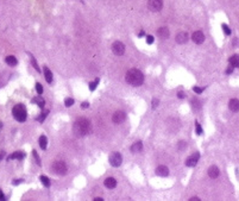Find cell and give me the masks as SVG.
Here are the masks:
<instances>
[{
    "label": "cell",
    "mask_w": 239,
    "mask_h": 201,
    "mask_svg": "<svg viewBox=\"0 0 239 201\" xmlns=\"http://www.w3.org/2000/svg\"><path fill=\"white\" fill-rule=\"evenodd\" d=\"M32 156L35 157L37 165H41V164H42V163H41V158H39V156H38V153H37V151H36V150H34V151H32Z\"/></svg>",
    "instance_id": "4316f807"
},
{
    "label": "cell",
    "mask_w": 239,
    "mask_h": 201,
    "mask_svg": "<svg viewBox=\"0 0 239 201\" xmlns=\"http://www.w3.org/2000/svg\"><path fill=\"white\" fill-rule=\"evenodd\" d=\"M148 6L152 12H159L163 7V0H148Z\"/></svg>",
    "instance_id": "5b68a950"
},
{
    "label": "cell",
    "mask_w": 239,
    "mask_h": 201,
    "mask_svg": "<svg viewBox=\"0 0 239 201\" xmlns=\"http://www.w3.org/2000/svg\"><path fill=\"white\" fill-rule=\"evenodd\" d=\"M156 175L162 176V177L168 176V175H169V169H168V167H165V165H159L158 168L156 169Z\"/></svg>",
    "instance_id": "8fae6325"
},
{
    "label": "cell",
    "mask_w": 239,
    "mask_h": 201,
    "mask_svg": "<svg viewBox=\"0 0 239 201\" xmlns=\"http://www.w3.org/2000/svg\"><path fill=\"white\" fill-rule=\"evenodd\" d=\"M158 102H159L158 99H154V100H152V108H156V107L158 106Z\"/></svg>",
    "instance_id": "d590c367"
},
{
    "label": "cell",
    "mask_w": 239,
    "mask_h": 201,
    "mask_svg": "<svg viewBox=\"0 0 239 201\" xmlns=\"http://www.w3.org/2000/svg\"><path fill=\"white\" fill-rule=\"evenodd\" d=\"M43 71H44V76H45V80L48 83H51L52 82V73L51 70L48 68V67H44L43 68Z\"/></svg>",
    "instance_id": "ac0fdd59"
},
{
    "label": "cell",
    "mask_w": 239,
    "mask_h": 201,
    "mask_svg": "<svg viewBox=\"0 0 239 201\" xmlns=\"http://www.w3.org/2000/svg\"><path fill=\"white\" fill-rule=\"evenodd\" d=\"M94 201H104V200H102L101 198H95V199H94Z\"/></svg>",
    "instance_id": "ee69618b"
},
{
    "label": "cell",
    "mask_w": 239,
    "mask_h": 201,
    "mask_svg": "<svg viewBox=\"0 0 239 201\" xmlns=\"http://www.w3.org/2000/svg\"><path fill=\"white\" fill-rule=\"evenodd\" d=\"M125 119H126V114H125V112H123V111H117L113 114V117H112V120H113L114 124H120V123L124 122Z\"/></svg>",
    "instance_id": "ba28073f"
},
{
    "label": "cell",
    "mask_w": 239,
    "mask_h": 201,
    "mask_svg": "<svg viewBox=\"0 0 239 201\" xmlns=\"http://www.w3.org/2000/svg\"><path fill=\"white\" fill-rule=\"evenodd\" d=\"M64 105L67 106V107L73 106V105H74V99H71V98H67V99L64 100Z\"/></svg>",
    "instance_id": "f1b7e54d"
},
{
    "label": "cell",
    "mask_w": 239,
    "mask_h": 201,
    "mask_svg": "<svg viewBox=\"0 0 239 201\" xmlns=\"http://www.w3.org/2000/svg\"><path fill=\"white\" fill-rule=\"evenodd\" d=\"M230 65H232L233 68H239V55H233L228 58Z\"/></svg>",
    "instance_id": "e0dca14e"
},
{
    "label": "cell",
    "mask_w": 239,
    "mask_h": 201,
    "mask_svg": "<svg viewBox=\"0 0 239 201\" xmlns=\"http://www.w3.org/2000/svg\"><path fill=\"white\" fill-rule=\"evenodd\" d=\"M186 148H187V144H186V142H180V143H178V150H180V151H182Z\"/></svg>",
    "instance_id": "d6a6232c"
},
{
    "label": "cell",
    "mask_w": 239,
    "mask_h": 201,
    "mask_svg": "<svg viewBox=\"0 0 239 201\" xmlns=\"http://www.w3.org/2000/svg\"><path fill=\"white\" fill-rule=\"evenodd\" d=\"M46 145H48V138L45 136H41L39 137V146L42 148V150H45Z\"/></svg>",
    "instance_id": "7402d4cb"
},
{
    "label": "cell",
    "mask_w": 239,
    "mask_h": 201,
    "mask_svg": "<svg viewBox=\"0 0 239 201\" xmlns=\"http://www.w3.org/2000/svg\"><path fill=\"white\" fill-rule=\"evenodd\" d=\"M112 51L114 52V55L121 56V55H124V52H125V45L121 42L117 41V42L113 43V45H112Z\"/></svg>",
    "instance_id": "52a82bcc"
},
{
    "label": "cell",
    "mask_w": 239,
    "mask_h": 201,
    "mask_svg": "<svg viewBox=\"0 0 239 201\" xmlns=\"http://www.w3.org/2000/svg\"><path fill=\"white\" fill-rule=\"evenodd\" d=\"M12 114L15 117V119L19 123H23L26 120V117H28V112H26V108L25 106L22 105V104H18L13 107L12 110Z\"/></svg>",
    "instance_id": "3957f363"
},
{
    "label": "cell",
    "mask_w": 239,
    "mask_h": 201,
    "mask_svg": "<svg viewBox=\"0 0 239 201\" xmlns=\"http://www.w3.org/2000/svg\"><path fill=\"white\" fill-rule=\"evenodd\" d=\"M177 97H178V98H180V99H183V98L186 97V94H184V93H183V92H178V94H177Z\"/></svg>",
    "instance_id": "74e56055"
},
{
    "label": "cell",
    "mask_w": 239,
    "mask_h": 201,
    "mask_svg": "<svg viewBox=\"0 0 239 201\" xmlns=\"http://www.w3.org/2000/svg\"><path fill=\"white\" fill-rule=\"evenodd\" d=\"M176 42L178 44H186L188 42V33L187 32H180L176 36Z\"/></svg>",
    "instance_id": "7c38bea8"
},
{
    "label": "cell",
    "mask_w": 239,
    "mask_h": 201,
    "mask_svg": "<svg viewBox=\"0 0 239 201\" xmlns=\"http://www.w3.org/2000/svg\"><path fill=\"white\" fill-rule=\"evenodd\" d=\"M144 36V31H141L139 32V37H143Z\"/></svg>",
    "instance_id": "f6af8a7d"
},
{
    "label": "cell",
    "mask_w": 239,
    "mask_h": 201,
    "mask_svg": "<svg viewBox=\"0 0 239 201\" xmlns=\"http://www.w3.org/2000/svg\"><path fill=\"white\" fill-rule=\"evenodd\" d=\"M189 200H190V201H200V199H199L197 196H193V198H190Z\"/></svg>",
    "instance_id": "60d3db41"
},
{
    "label": "cell",
    "mask_w": 239,
    "mask_h": 201,
    "mask_svg": "<svg viewBox=\"0 0 239 201\" xmlns=\"http://www.w3.org/2000/svg\"><path fill=\"white\" fill-rule=\"evenodd\" d=\"M221 28H222V30H224V32H225V35H226V36H230L231 35V30H230V28H228L226 24H222Z\"/></svg>",
    "instance_id": "f546056e"
},
{
    "label": "cell",
    "mask_w": 239,
    "mask_h": 201,
    "mask_svg": "<svg viewBox=\"0 0 239 201\" xmlns=\"http://www.w3.org/2000/svg\"><path fill=\"white\" fill-rule=\"evenodd\" d=\"M31 63H32V65H34V68H35L38 73H41V69H39V67H38V64H37V62H36V60H35V57H34V56H31Z\"/></svg>",
    "instance_id": "83f0119b"
},
{
    "label": "cell",
    "mask_w": 239,
    "mask_h": 201,
    "mask_svg": "<svg viewBox=\"0 0 239 201\" xmlns=\"http://www.w3.org/2000/svg\"><path fill=\"white\" fill-rule=\"evenodd\" d=\"M191 39H193L194 43H196V44H201V43H203V41H205V35H203L201 31H195L193 35H191Z\"/></svg>",
    "instance_id": "30bf717a"
},
{
    "label": "cell",
    "mask_w": 239,
    "mask_h": 201,
    "mask_svg": "<svg viewBox=\"0 0 239 201\" xmlns=\"http://www.w3.org/2000/svg\"><path fill=\"white\" fill-rule=\"evenodd\" d=\"M195 127H196V133H197V135H202V129H201V125L199 124L197 122L195 123Z\"/></svg>",
    "instance_id": "1f68e13d"
},
{
    "label": "cell",
    "mask_w": 239,
    "mask_h": 201,
    "mask_svg": "<svg viewBox=\"0 0 239 201\" xmlns=\"http://www.w3.org/2000/svg\"><path fill=\"white\" fill-rule=\"evenodd\" d=\"M4 156H5V152L3 151V152H0V161H1L3 158H4Z\"/></svg>",
    "instance_id": "7bdbcfd3"
},
{
    "label": "cell",
    "mask_w": 239,
    "mask_h": 201,
    "mask_svg": "<svg viewBox=\"0 0 239 201\" xmlns=\"http://www.w3.org/2000/svg\"><path fill=\"white\" fill-rule=\"evenodd\" d=\"M125 80L129 85L133 86V87H138L144 82V75L141 70L133 68V69H130L127 73H126Z\"/></svg>",
    "instance_id": "7a4b0ae2"
},
{
    "label": "cell",
    "mask_w": 239,
    "mask_h": 201,
    "mask_svg": "<svg viewBox=\"0 0 239 201\" xmlns=\"http://www.w3.org/2000/svg\"><path fill=\"white\" fill-rule=\"evenodd\" d=\"M25 157V153L22 151H17L15 153H12L11 156H9V159H23Z\"/></svg>",
    "instance_id": "ffe728a7"
},
{
    "label": "cell",
    "mask_w": 239,
    "mask_h": 201,
    "mask_svg": "<svg viewBox=\"0 0 239 201\" xmlns=\"http://www.w3.org/2000/svg\"><path fill=\"white\" fill-rule=\"evenodd\" d=\"M5 200V195H4V193H3V190L0 189V201H4Z\"/></svg>",
    "instance_id": "f35d334b"
},
{
    "label": "cell",
    "mask_w": 239,
    "mask_h": 201,
    "mask_svg": "<svg viewBox=\"0 0 239 201\" xmlns=\"http://www.w3.org/2000/svg\"><path fill=\"white\" fill-rule=\"evenodd\" d=\"M233 69H234L233 67H232V65H230V67H228V69L226 70V74H232V73H233Z\"/></svg>",
    "instance_id": "8d00e7d4"
},
{
    "label": "cell",
    "mask_w": 239,
    "mask_h": 201,
    "mask_svg": "<svg viewBox=\"0 0 239 201\" xmlns=\"http://www.w3.org/2000/svg\"><path fill=\"white\" fill-rule=\"evenodd\" d=\"M147 43L148 44H152V43H154V37H152L151 35L147 36Z\"/></svg>",
    "instance_id": "e575fe53"
},
{
    "label": "cell",
    "mask_w": 239,
    "mask_h": 201,
    "mask_svg": "<svg viewBox=\"0 0 239 201\" xmlns=\"http://www.w3.org/2000/svg\"><path fill=\"white\" fill-rule=\"evenodd\" d=\"M99 82H100V80H99V79H95L93 82H89V89L90 91H94L96 88V86L99 85Z\"/></svg>",
    "instance_id": "d4e9b609"
},
{
    "label": "cell",
    "mask_w": 239,
    "mask_h": 201,
    "mask_svg": "<svg viewBox=\"0 0 239 201\" xmlns=\"http://www.w3.org/2000/svg\"><path fill=\"white\" fill-rule=\"evenodd\" d=\"M208 175L211 179H217L219 176V168L217 165H211L208 169Z\"/></svg>",
    "instance_id": "9a60e30c"
},
{
    "label": "cell",
    "mask_w": 239,
    "mask_h": 201,
    "mask_svg": "<svg viewBox=\"0 0 239 201\" xmlns=\"http://www.w3.org/2000/svg\"><path fill=\"white\" fill-rule=\"evenodd\" d=\"M199 158H200V153H199V152L193 153V155L189 156L187 159H186V165H187V167H194V165H196Z\"/></svg>",
    "instance_id": "9c48e42d"
},
{
    "label": "cell",
    "mask_w": 239,
    "mask_h": 201,
    "mask_svg": "<svg viewBox=\"0 0 239 201\" xmlns=\"http://www.w3.org/2000/svg\"><path fill=\"white\" fill-rule=\"evenodd\" d=\"M157 35H158V37H161V38H168L169 35H170L169 29L168 28H159L158 31H157Z\"/></svg>",
    "instance_id": "2e32d148"
},
{
    "label": "cell",
    "mask_w": 239,
    "mask_h": 201,
    "mask_svg": "<svg viewBox=\"0 0 239 201\" xmlns=\"http://www.w3.org/2000/svg\"><path fill=\"white\" fill-rule=\"evenodd\" d=\"M51 170L54 174H56V175H65L68 171L67 165H65L63 161H55L51 165Z\"/></svg>",
    "instance_id": "277c9868"
},
{
    "label": "cell",
    "mask_w": 239,
    "mask_h": 201,
    "mask_svg": "<svg viewBox=\"0 0 239 201\" xmlns=\"http://www.w3.org/2000/svg\"><path fill=\"white\" fill-rule=\"evenodd\" d=\"M73 131H74L75 136L77 137H83L86 135H88L90 131V122L86 118H79L74 123Z\"/></svg>",
    "instance_id": "6da1fadb"
},
{
    "label": "cell",
    "mask_w": 239,
    "mask_h": 201,
    "mask_svg": "<svg viewBox=\"0 0 239 201\" xmlns=\"http://www.w3.org/2000/svg\"><path fill=\"white\" fill-rule=\"evenodd\" d=\"M39 180H41V182H42L45 187H50V180L46 177V176H41V177H39Z\"/></svg>",
    "instance_id": "cb8c5ba5"
},
{
    "label": "cell",
    "mask_w": 239,
    "mask_h": 201,
    "mask_svg": "<svg viewBox=\"0 0 239 201\" xmlns=\"http://www.w3.org/2000/svg\"><path fill=\"white\" fill-rule=\"evenodd\" d=\"M32 101H34V102H36V104H37L39 107H42V108H43V107H44V105H45V100H44V99H43L41 95H39V97H36V98H34V99H32Z\"/></svg>",
    "instance_id": "603a6c76"
},
{
    "label": "cell",
    "mask_w": 239,
    "mask_h": 201,
    "mask_svg": "<svg viewBox=\"0 0 239 201\" xmlns=\"http://www.w3.org/2000/svg\"><path fill=\"white\" fill-rule=\"evenodd\" d=\"M142 149H143V144H142V142H136L133 145L131 146V151L133 152V153L142 151Z\"/></svg>",
    "instance_id": "d6986e66"
},
{
    "label": "cell",
    "mask_w": 239,
    "mask_h": 201,
    "mask_svg": "<svg viewBox=\"0 0 239 201\" xmlns=\"http://www.w3.org/2000/svg\"><path fill=\"white\" fill-rule=\"evenodd\" d=\"M23 180H17V181H15V182H12V184H18V183H20Z\"/></svg>",
    "instance_id": "b9f144b4"
},
{
    "label": "cell",
    "mask_w": 239,
    "mask_h": 201,
    "mask_svg": "<svg viewBox=\"0 0 239 201\" xmlns=\"http://www.w3.org/2000/svg\"><path fill=\"white\" fill-rule=\"evenodd\" d=\"M88 106H89V104H88V102H86V101H85V102H82V108H87Z\"/></svg>",
    "instance_id": "ab89813d"
},
{
    "label": "cell",
    "mask_w": 239,
    "mask_h": 201,
    "mask_svg": "<svg viewBox=\"0 0 239 201\" xmlns=\"http://www.w3.org/2000/svg\"><path fill=\"white\" fill-rule=\"evenodd\" d=\"M48 114H49V111L46 110V111H44V112L42 113V114H41V116H39V117L37 118V120H38L39 123H42V122H44V119L46 118V116H48Z\"/></svg>",
    "instance_id": "484cf974"
},
{
    "label": "cell",
    "mask_w": 239,
    "mask_h": 201,
    "mask_svg": "<svg viewBox=\"0 0 239 201\" xmlns=\"http://www.w3.org/2000/svg\"><path fill=\"white\" fill-rule=\"evenodd\" d=\"M5 62L7 63L9 65H11V67H13V65H16L17 63H18V61H17V58L15 57V56H7L5 58Z\"/></svg>",
    "instance_id": "44dd1931"
},
{
    "label": "cell",
    "mask_w": 239,
    "mask_h": 201,
    "mask_svg": "<svg viewBox=\"0 0 239 201\" xmlns=\"http://www.w3.org/2000/svg\"><path fill=\"white\" fill-rule=\"evenodd\" d=\"M228 107L232 112H238L239 111V100L238 99H231L228 102Z\"/></svg>",
    "instance_id": "4fadbf2b"
},
{
    "label": "cell",
    "mask_w": 239,
    "mask_h": 201,
    "mask_svg": "<svg viewBox=\"0 0 239 201\" xmlns=\"http://www.w3.org/2000/svg\"><path fill=\"white\" fill-rule=\"evenodd\" d=\"M36 91H37V93L39 95H42V93H43V87H42V85L41 83H36Z\"/></svg>",
    "instance_id": "4dcf8cb0"
},
{
    "label": "cell",
    "mask_w": 239,
    "mask_h": 201,
    "mask_svg": "<svg viewBox=\"0 0 239 201\" xmlns=\"http://www.w3.org/2000/svg\"><path fill=\"white\" fill-rule=\"evenodd\" d=\"M123 162V157L119 152H113L110 156V163L112 167H119Z\"/></svg>",
    "instance_id": "8992f818"
},
{
    "label": "cell",
    "mask_w": 239,
    "mask_h": 201,
    "mask_svg": "<svg viewBox=\"0 0 239 201\" xmlns=\"http://www.w3.org/2000/svg\"><path fill=\"white\" fill-rule=\"evenodd\" d=\"M193 91L196 93V94H201V93L203 92V89H202V88H200V87H194Z\"/></svg>",
    "instance_id": "836d02e7"
},
{
    "label": "cell",
    "mask_w": 239,
    "mask_h": 201,
    "mask_svg": "<svg viewBox=\"0 0 239 201\" xmlns=\"http://www.w3.org/2000/svg\"><path fill=\"white\" fill-rule=\"evenodd\" d=\"M105 186L107 187L108 189H113L117 187V180L114 177H107L105 180Z\"/></svg>",
    "instance_id": "5bb4252c"
}]
</instances>
